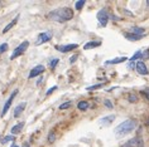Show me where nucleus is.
<instances>
[{"mask_svg":"<svg viewBox=\"0 0 149 147\" xmlns=\"http://www.w3.org/2000/svg\"><path fill=\"white\" fill-rule=\"evenodd\" d=\"M73 18V10L69 8H61L57 9V10H53L48 14V19L53 21H58V23H65V21H68Z\"/></svg>","mask_w":149,"mask_h":147,"instance_id":"nucleus-1","label":"nucleus"},{"mask_svg":"<svg viewBox=\"0 0 149 147\" xmlns=\"http://www.w3.org/2000/svg\"><path fill=\"white\" fill-rule=\"evenodd\" d=\"M137 124H138L137 121H134V120H126V121H124V122H121L115 128V135L119 136V137L128 135V133H130L131 131L135 130Z\"/></svg>","mask_w":149,"mask_h":147,"instance_id":"nucleus-2","label":"nucleus"},{"mask_svg":"<svg viewBox=\"0 0 149 147\" xmlns=\"http://www.w3.org/2000/svg\"><path fill=\"white\" fill-rule=\"evenodd\" d=\"M28 47H29V41H28V40H25V41H23V43H20L17 48H15V50L13 52V54L10 55V59L13 60V59L18 58L19 55H22V54H23L25 50L28 49Z\"/></svg>","mask_w":149,"mask_h":147,"instance_id":"nucleus-3","label":"nucleus"},{"mask_svg":"<svg viewBox=\"0 0 149 147\" xmlns=\"http://www.w3.org/2000/svg\"><path fill=\"white\" fill-rule=\"evenodd\" d=\"M52 37H53V31L52 30L43 31V33H40L39 35H38L36 45H40V44H43V43H47V41H49L51 39H52Z\"/></svg>","mask_w":149,"mask_h":147,"instance_id":"nucleus-4","label":"nucleus"},{"mask_svg":"<svg viewBox=\"0 0 149 147\" xmlns=\"http://www.w3.org/2000/svg\"><path fill=\"white\" fill-rule=\"evenodd\" d=\"M97 20L101 27H106L107 21H109V13H107L105 9H101V10L97 13Z\"/></svg>","mask_w":149,"mask_h":147,"instance_id":"nucleus-5","label":"nucleus"},{"mask_svg":"<svg viewBox=\"0 0 149 147\" xmlns=\"http://www.w3.org/2000/svg\"><path fill=\"white\" fill-rule=\"evenodd\" d=\"M17 94H18V89H15L14 92L10 94V97L8 98V101L5 102V104H4V107H3V111H1V117H4L6 113H8V111H9V108H10V106H11V102H13V100H14L15 97H17Z\"/></svg>","mask_w":149,"mask_h":147,"instance_id":"nucleus-6","label":"nucleus"},{"mask_svg":"<svg viewBox=\"0 0 149 147\" xmlns=\"http://www.w3.org/2000/svg\"><path fill=\"white\" fill-rule=\"evenodd\" d=\"M135 69H137V72L139 73V74H142V76H147L148 73H149L148 67L145 65V63L142 62V60L137 62V64H135Z\"/></svg>","mask_w":149,"mask_h":147,"instance_id":"nucleus-7","label":"nucleus"},{"mask_svg":"<svg viewBox=\"0 0 149 147\" xmlns=\"http://www.w3.org/2000/svg\"><path fill=\"white\" fill-rule=\"evenodd\" d=\"M77 47H78L77 44H66V45H56V49L61 53H67L69 50L76 49Z\"/></svg>","mask_w":149,"mask_h":147,"instance_id":"nucleus-8","label":"nucleus"},{"mask_svg":"<svg viewBox=\"0 0 149 147\" xmlns=\"http://www.w3.org/2000/svg\"><path fill=\"white\" fill-rule=\"evenodd\" d=\"M46 71L44 69V65H36L33 69L30 71V73H29V78L32 79V78H34V77H37V76H39V74H42V73Z\"/></svg>","mask_w":149,"mask_h":147,"instance_id":"nucleus-9","label":"nucleus"},{"mask_svg":"<svg viewBox=\"0 0 149 147\" xmlns=\"http://www.w3.org/2000/svg\"><path fill=\"white\" fill-rule=\"evenodd\" d=\"M143 58V52L142 50H138V52H135V54L130 58V60H129V68H134V63L135 60Z\"/></svg>","mask_w":149,"mask_h":147,"instance_id":"nucleus-10","label":"nucleus"},{"mask_svg":"<svg viewBox=\"0 0 149 147\" xmlns=\"http://www.w3.org/2000/svg\"><path fill=\"white\" fill-rule=\"evenodd\" d=\"M125 60H128L126 57H119V58H114L110 60H106L105 65H111V64H120V63H124Z\"/></svg>","mask_w":149,"mask_h":147,"instance_id":"nucleus-11","label":"nucleus"},{"mask_svg":"<svg viewBox=\"0 0 149 147\" xmlns=\"http://www.w3.org/2000/svg\"><path fill=\"white\" fill-rule=\"evenodd\" d=\"M115 120V116L114 114H110V116H106L100 120V124L101 126H109V124L113 123V121Z\"/></svg>","mask_w":149,"mask_h":147,"instance_id":"nucleus-12","label":"nucleus"},{"mask_svg":"<svg viewBox=\"0 0 149 147\" xmlns=\"http://www.w3.org/2000/svg\"><path fill=\"white\" fill-rule=\"evenodd\" d=\"M25 106H27V103H25V102H23V103H20V104H18V106L15 107V110H14V113H13V116H14L15 118L19 117V116H20V114H22V112L24 111Z\"/></svg>","mask_w":149,"mask_h":147,"instance_id":"nucleus-13","label":"nucleus"},{"mask_svg":"<svg viewBox=\"0 0 149 147\" xmlns=\"http://www.w3.org/2000/svg\"><path fill=\"white\" fill-rule=\"evenodd\" d=\"M18 19H19V15H17V17H15L14 19H13V20L10 21V23H9V24H8V25H6V27L4 28V29H3V34L8 33V31H9V30H10V29H11V28H13V27H14V25H15V24H17V23H18Z\"/></svg>","mask_w":149,"mask_h":147,"instance_id":"nucleus-14","label":"nucleus"},{"mask_svg":"<svg viewBox=\"0 0 149 147\" xmlns=\"http://www.w3.org/2000/svg\"><path fill=\"white\" fill-rule=\"evenodd\" d=\"M101 45V41H88V43H86L84 45V49L85 50H88V49H92V48H96V47H100Z\"/></svg>","mask_w":149,"mask_h":147,"instance_id":"nucleus-15","label":"nucleus"},{"mask_svg":"<svg viewBox=\"0 0 149 147\" xmlns=\"http://www.w3.org/2000/svg\"><path fill=\"white\" fill-rule=\"evenodd\" d=\"M124 37H125L128 40L135 41V40H139V39H142V38H143L144 35H137V34H133V33H124Z\"/></svg>","mask_w":149,"mask_h":147,"instance_id":"nucleus-16","label":"nucleus"},{"mask_svg":"<svg viewBox=\"0 0 149 147\" xmlns=\"http://www.w3.org/2000/svg\"><path fill=\"white\" fill-rule=\"evenodd\" d=\"M24 127V122H20V123H18V124H15L14 127H11V135H18L19 132L22 131V128Z\"/></svg>","mask_w":149,"mask_h":147,"instance_id":"nucleus-17","label":"nucleus"},{"mask_svg":"<svg viewBox=\"0 0 149 147\" xmlns=\"http://www.w3.org/2000/svg\"><path fill=\"white\" fill-rule=\"evenodd\" d=\"M131 33L137 34V35H145V29H144V28L134 27V28H131Z\"/></svg>","mask_w":149,"mask_h":147,"instance_id":"nucleus-18","label":"nucleus"},{"mask_svg":"<svg viewBox=\"0 0 149 147\" xmlns=\"http://www.w3.org/2000/svg\"><path fill=\"white\" fill-rule=\"evenodd\" d=\"M77 108L80 111H86L87 108H88V102L87 101H81V102H78L77 103Z\"/></svg>","mask_w":149,"mask_h":147,"instance_id":"nucleus-19","label":"nucleus"},{"mask_svg":"<svg viewBox=\"0 0 149 147\" xmlns=\"http://www.w3.org/2000/svg\"><path fill=\"white\" fill-rule=\"evenodd\" d=\"M101 87H104V83H99V84H94V86H90V87L86 88V91H95V89H99Z\"/></svg>","mask_w":149,"mask_h":147,"instance_id":"nucleus-20","label":"nucleus"},{"mask_svg":"<svg viewBox=\"0 0 149 147\" xmlns=\"http://www.w3.org/2000/svg\"><path fill=\"white\" fill-rule=\"evenodd\" d=\"M59 63V59L58 58H55V59H52L49 62V67H51V69H55L56 67H57V64Z\"/></svg>","mask_w":149,"mask_h":147,"instance_id":"nucleus-21","label":"nucleus"},{"mask_svg":"<svg viewBox=\"0 0 149 147\" xmlns=\"http://www.w3.org/2000/svg\"><path fill=\"white\" fill-rule=\"evenodd\" d=\"M85 3H86V1H85V0H80V1H77V3H76V4H75V8L77 9V10H81V9L84 8Z\"/></svg>","mask_w":149,"mask_h":147,"instance_id":"nucleus-22","label":"nucleus"},{"mask_svg":"<svg viewBox=\"0 0 149 147\" xmlns=\"http://www.w3.org/2000/svg\"><path fill=\"white\" fill-rule=\"evenodd\" d=\"M9 141H14V136H13V135H10V136H5L4 138L1 140V143L4 145V143H8Z\"/></svg>","mask_w":149,"mask_h":147,"instance_id":"nucleus-23","label":"nucleus"},{"mask_svg":"<svg viewBox=\"0 0 149 147\" xmlns=\"http://www.w3.org/2000/svg\"><path fill=\"white\" fill-rule=\"evenodd\" d=\"M71 104H72V102H71V101L65 102V103H62L61 106H59V110H67V108L71 107Z\"/></svg>","mask_w":149,"mask_h":147,"instance_id":"nucleus-24","label":"nucleus"},{"mask_svg":"<svg viewBox=\"0 0 149 147\" xmlns=\"http://www.w3.org/2000/svg\"><path fill=\"white\" fill-rule=\"evenodd\" d=\"M128 101L130 102V103H135V102H138V97L135 94H129L128 96Z\"/></svg>","mask_w":149,"mask_h":147,"instance_id":"nucleus-25","label":"nucleus"},{"mask_svg":"<svg viewBox=\"0 0 149 147\" xmlns=\"http://www.w3.org/2000/svg\"><path fill=\"white\" fill-rule=\"evenodd\" d=\"M8 48H9L8 43H3V44H0V54L4 53V52H6V50H8Z\"/></svg>","mask_w":149,"mask_h":147,"instance_id":"nucleus-26","label":"nucleus"},{"mask_svg":"<svg viewBox=\"0 0 149 147\" xmlns=\"http://www.w3.org/2000/svg\"><path fill=\"white\" fill-rule=\"evenodd\" d=\"M137 146L138 147H144V143H143V138H142V136L139 135L137 137Z\"/></svg>","mask_w":149,"mask_h":147,"instance_id":"nucleus-27","label":"nucleus"},{"mask_svg":"<svg viewBox=\"0 0 149 147\" xmlns=\"http://www.w3.org/2000/svg\"><path fill=\"white\" fill-rule=\"evenodd\" d=\"M55 140H56L55 132H51L49 135H48V142H49V143H53V142H55Z\"/></svg>","mask_w":149,"mask_h":147,"instance_id":"nucleus-28","label":"nucleus"},{"mask_svg":"<svg viewBox=\"0 0 149 147\" xmlns=\"http://www.w3.org/2000/svg\"><path fill=\"white\" fill-rule=\"evenodd\" d=\"M104 104H105L107 108H110V110H111V108L114 107L113 103H111V101H110V100H105V101H104Z\"/></svg>","mask_w":149,"mask_h":147,"instance_id":"nucleus-29","label":"nucleus"},{"mask_svg":"<svg viewBox=\"0 0 149 147\" xmlns=\"http://www.w3.org/2000/svg\"><path fill=\"white\" fill-rule=\"evenodd\" d=\"M142 94L144 96L145 98H147V100L149 101V88H147V89H143V91H142Z\"/></svg>","mask_w":149,"mask_h":147,"instance_id":"nucleus-30","label":"nucleus"},{"mask_svg":"<svg viewBox=\"0 0 149 147\" xmlns=\"http://www.w3.org/2000/svg\"><path fill=\"white\" fill-rule=\"evenodd\" d=\"M57 88H58V87H57V86H55V87H52V88H49V89H48V91H47V96L52 94V93H53V92H55V91H56V89H57Z\"/></svg>","mask_w":149,"mask_h":147,"instance_id":"nucleus-31","label":"nucleus"},{"mask_svg":"<svg viewBox=\"0 0 149 147\" xmlns=\"http://www.w3.org/2000/svg\"><path fill=\"white\" fill-rule=\"evenodd\" d=\"M76 59H77V54H75V55L71 57V59H69V63H75Z\"/></svg>","mask_w":149,"mask_h":147,"instance_id":"nucleus-32","label":"nucleus"},{"mask_svg":"<svg viewBox=\"0 0 149 147\" xmlns=\"http://www.w3.org/2000/svg\"><path fill=\"white\" fill-rule=\"evenodd\" d=\"M24 147H29V143H27V145H25Z\"/></svg>","mask_w":149,"mask_h":147,"instance_id":"nucleus-33","label":"nucleus"},{"mask_svg":"<svg viewBox=\"0 0 149 147\" xmlns=\"http://www.w3.org/2000/svg\"><path fill=\"white\" fill-rule=\"evenodd\" d=\"M147 123H148V127H149V117H148V122Z\"/></svg>","mask_w":149,"mask_h":147,"instance_id":"nucleus-34","label":"nucleus"},{"mask_svg":"<svg viewBox=\"0 0 149 147\" xmlns=\"http://www.w3.org/2000/svg\"><path fill=\"white\" fill-rule=\"evenodd\" d=\"M10 147H15V145H14V143H13V145H11V146H10Z\"/></svg>","mask_w":149,"mask_h":147,"instance_id":"nucleus-35","label":"nucleus"},{"mask_svg":"<svg viewBox=\"0 0 149 147\" xmlns=\"http://www.w3.org/2000/svg\"><path fill=\"white\" fill-rule=\"evenodd\" d=\"M15 147H18V146H15Z\"/></svg>","mask_w":149,"mask_h":147,"instance_id":"nucleus-36","label":"nucleus"}]
</instances>
